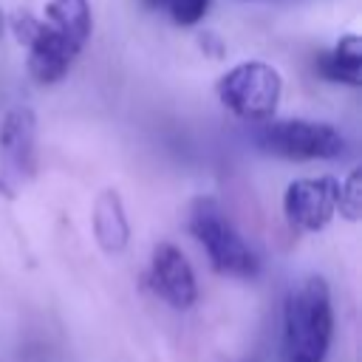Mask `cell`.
<instances>
[{
  "instance_id": "obj_1",
  "label": "cell",
  "mask_w": 362,
  "mask_h": 362,
  "mask_svg": "<svg viewBox=\"0 0 362 362\" xmlns=\"http://www.w3.org/2000/svg\"><path fill=\"white\" fill-rule=\"evenodd\" d=\"M334 337V305L328 280L300 277L283 300V362H325Z\"/></svg>"
},
{
  "instance_id": "obj_2",
  "label": "cell",
  "mask_w": 362,
  "mask_h": 362,
  "mask_svg": "<svg viewBox=\"0 0 362 362\" xmlns=\"http://www.w3.org/2000/svg\"><path fill=\"white\" fill-rule=\"evenodd\" d=\"M189 235L201 243L209 257V266L235 280H255L260 274V260L255 249L243 240L235 223L226 218L223 206L215 198H195L187 218Z\"/></svg>"
},
{
  "instance_id": "obj_3",
  "label": "cell",
  "mask_w": 362,
  "mask_h": 362,
  "mask_svg": "<svg viewBox=\"0 0 362 362\" xmlns=\"http://www.w3.org/2000/svg\"><path fill=\"white\" fill-rule=\"evenodd\" d=\"M252 139L263 153L286 161H334L348 147L334 124L314 119H263L255 122Z\"/></svg>"
},
{
  "instance_id": "obj_4",
  "label": "cell",
  "mask_w": 362,
  "mask_h": 362,
  "mask_svg": "<svg viewBox=\"0 0 362 362\" xmlns=\"http://www.w3.org/2000/svg\"><path fill=\"white\" fill-rule=\"evenodd\" d=\"M218 99L226 110H232L243 122L272 119L283 93V76L277 68L260 59L238 62L218 79Z\"/></svg>"
},
{
  "instance_id": "obj_5",
  "label": "cell",
  "mask_w": 362,
  "mask_h": 362,
  "mask_svg": "<svg viewBox=\"0 0 362 362\" xmlns=\"http://www.w3.org/2000/svg\"><path fill=\"white\" fill-rule=\"evenodd\" d=\"M11 28H14L17 40L28 48V74L40 85L59 82L68 74L71 62L79 57V48L68 37H62L51 23L40 20L28 11L14 14Z\"/></svg>"
},
{
  "instance_id": "obj_6",
  "label": "cell",
  "mask_w": 362,
  "mask_h": 362,
  "mask_svg": "<svg viewBox=\"0 0 362 362\" xmlns=\"http://www.w3.org/2000/svg\"><path fill=\"white\" fill-rule=\"evenodd\" d=\"M37 170V119L25 105L6 110L0 122V187L14 195Z\"/></svg>"
},
{
  "instance_id": "obj_7",
  "label": "cell",
  "mask_w": 362,
  "mask_h": 362,
  "mask_svg": "<svg viewBox=\"0 0 362 362\" xmlns=\"http://www.w3.org/2000/svg\"><path fill=\"white\" fill-rule=\"evenodd\" d=\"M339 181L331 175L294 178L283 192V212L291 226L303 232H320L337 215Z\"/></svg>"
},
{
  "instance_id": "obj_8",
  "label": "cell",
  "mask_w": 362,
  "mask_h": 362,
  "mask_svg": "<svg viewBox=\"0 0 362 362\" xmlns=\"http://www.w3.org/2000/svg\"><path fill=\"white\" fill-rule=\"evenodd\" d=\"M147 283L173 308H189L198 300L195 272H192L189 260L184 257V252L173 243H158L153 249Z\"/></svg>"
},
{
  "instance_id": "obj_9",
  "label": "cell",
  "mask_w": 362,
  "mask_h": 362,
  "mask_svg": "<svg viewBox=\"0 0 362 362\" xmlns=\"http://www.w3.org/2000/svg\"><path fill=\"white\" fill-rule=\"evenodd\" d=\"M314 68L325 82L356 88L362 82V40L356 34H345L331 51L317 57Z\"/></svg>"
},
{
  "instance_id": "obj_10",
  "label": "cell",
  "mask_w": 362,
  "mask_h": 362,
  "mask_svg": "<svg viewBox=\"0 0 362 362\" xmlns=\"http://www.w3.org/2000/svg\"><path fill=\"white\" fill-rule=\"evenodd\" d=\"M93 235L99 246L110 255L122 252L130 238V226L124 218V206L116 189H105L93 204Z\"/></svg>"
},
{
  "instance_id": "obj_11",
  "label": "cell",
  "mask_w": 362,
  "mask_h": 362,
  "mask_svg": "<svg viewBox=\"0 0 362 362\" xmlns=\"http://www.w3.org/2000/svg\"><path fill=\"white\" fill-rule=\"evenodd\" d=\"M45 23H51L62 37H68L79 51L90 40V3L88 0H51L45 6Z\"/></svg>"
},
{
  "instance_id": "obj_12",
  "label": "cell",
  "mask_w": 362,
  "mask_h": 362,
  "mask_svg": "<svg viewBox=\"0 0 362 362\" xmlns=\"http://www.w3.org/2000/svg\"><path fill=\"white\" fill-rule=\"evenodd\" d=\"M362 209V178L359 170H351L342 181H339V192H337V212L345 215L348 221H356Z\"/></svg>"
},
{
  "instance_id": "obj_13",
  "label": "cell",
  "mask_w": 362,
  "mask_h": 362,
  "mask_svg": "<svg viewBox=\"0 0 362 362\" xmlns=\"http://www.w3.org/2000/svg\"><path fill=\"white\" fill-rule=\"evenodd\" d=\"M167 8H170V17L178 23V25H195L204 20V14L209 11V3L212 0H164Z\"/></svg>"
},
{
  "instance_id": "obj_14",
  "label": "cell",
  "mask_w": 362,
  "mask_h": 362,
  "mask_svg": "<svg viewBox=\"0 0 362 362\" xmlns=\"http://www.w3.org/2000/svg\"><path fill=\"white\" fill-rule=\"evenodd\" d=\"M141 3H144V6H147V8H156V6H161V3H164V0H141Z\"/></svg>"
},
{
  "instance_id": "obj_15",
  "label": "cell",
  "mask_w": 362,
  "mask_h": 362,
  "mask_svg": "<svg viewBox=\"0 0 362 362\" xmlns=\"http://www.w3.org/2000/svg\"><path fill=\"white\" fill-rule=\"evenodd\" d=\"M0 34H3V14H0Z\"/></svg>"
}]
</instances>
